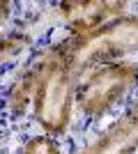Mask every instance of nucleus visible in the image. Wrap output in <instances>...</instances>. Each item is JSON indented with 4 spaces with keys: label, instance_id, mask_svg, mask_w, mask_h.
Instances as JSON below:
<instances>
[{
    "label": "nucleus",
    "instance_id": "nucleus-6",
    "mask_svg": "<svg viewBox=\"0 0 138 154\" xmlns=\"http://www.w3.org/2000/svg\"><path fill=\"white\" fill-rule=\"evenodd\" d=\"M44 64H46V46L35 53V58L30 62H26V67L19 69V74L7 85L5 97H2V106H5L7 115L12 120H21L32 110L35 94H37V88L41 83V74H44Z\"/></svg>",
    "mask_w": 138,
    "mask_h": 154
},
{
    "label": "nucleus",
    "instance_id": "nucleus-9",
    "mask_svg": "<svg viewBox=\"0 0 138 154\" xmlns=\"http://www.w3.org/2000/svg\"><path fill=\"white\" fill-rule=\"evenodd\" d=\"M12 9H14V2H7V0H0V28L5 26V21L12 16Z\"/></svg>",
    "mask_w": 138,
    "mask_h": 154
},
{
    "label": "nucleus",
    "instance_id": "nucleus-1",
    "mask_svg": "<svg viewBox=\"0 0 138 154\" xmlns=\"http://www.w3.org/2000/svg\"><path fill=\"white\" fill-rule=\"evenodd\" d=\"M78 78L81 76L67 64L60 42L46 46L44 74L32 103V117L41 134H48L53 138H62L69 134L76 113Z\"/></svg>",
    "mask_w": 138,
    "mask_h": 154
},
{
    "label": "nucleus",
    "instance_id": "nucleus-2",
    "mask_svg": "<svg viewBox=\"0 0 138 154\" xmlns=\"http://www.w3.org/2000/svg\"><path fill=\"white\" fill-rule=\"evenodd\" d=\"M67 64L76 74H85L97 64L127 60V55L138 53V14L127 12L104 26L83 35H67L60 42Z\"/></svg>",
    "mask_w": 138,
    "mask_h": 154
},
{
    "label": "nucleus",
    "instance_id": "nucleus-7",
    "mask_svg": "<svg viewBox=\"0 0 138 154\" xmlns=\"http://www.w3.org/2000/svg\"><path fill=\"white\" fill-rule=\"evenodd\" d=\"M32 44H35L32 35L26 30H12L7 35H0V69L19 62L32 48Z\"/></svg>",
    "mask_w": 138,
    "mask_h": 154
},
{
    "label": "nucleus",
    "instance_id": "nucleus-8",
    "mask_svg": "<svg viewBox=\"0 0 138 154\" xmlns=\"http://www.w3.org/2000/svg\"><path fill=\"white\" fill-rule=\"evenodd\" d=\"M21 154H65V152H62V145L58 138H53L48 134H37L23 143Z\"/></svg>",
    "mask_w": 138,
    "mask_h": 154
},
{
    "label": "nucleus",
    "instance_id": "nucleus-4",
    "mask_svg": "<svg viewBox=\"0 0 138 154\" xmlns=\"http://www.w3.org/2000/svg\"><path fill=\"white\" fill-rule=\"evenodd\" d=\"M127 7L129 5L122 0H72V2H60L55 7V14L62 21V26L69 30V37H74L127 14Z\"/></svg>",
    "mask_w": 138,
    "mask_h": 154
},
{
    "label": "nucleus",
    "instance_id": "nucleus-3",
    "mask_svg": "<svg viewBox=\"0 0 138 154\" xmlns=\"http://www.w3.org/2000/svg\"><path fill=\"white\" fill-rule=\"evenodd\" d=\"M138 90V62L115 60L97 64L81 74L76 85V110L83 117L99 122L122 108Z\"/></svg>",
    "mask_w": 138,
    "mask_h": 154
},
{
    "label": "nucleus",
    "instance_id": "nucleus-5",
    "mask_svg": "<svg viewBox=\"0 0 138 154\" xmlns=\"http://www.w3.org/2000/svg\"><path fill=\"white\" fill-rule=\"evenodd\" d=\"M74 154H138V101L129 103L118 120Z\"/></svg>",
    "mask_w": 138,
    "mask_h": 154
}]
</instances>
